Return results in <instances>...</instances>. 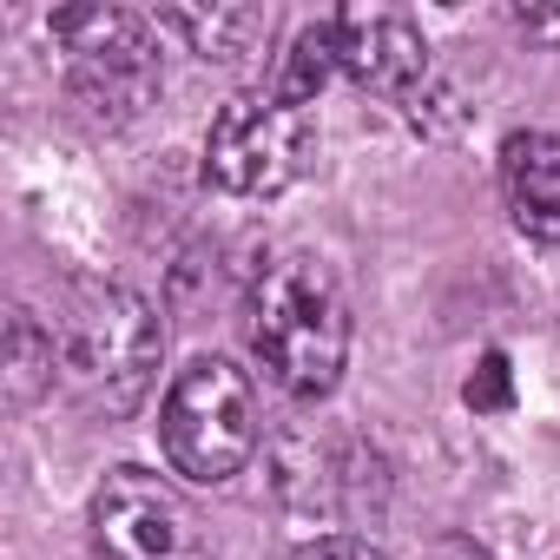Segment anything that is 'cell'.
<instances>
[{"label": "cell", "mask_w": 560, "mask_h": 560, "mask_svg": "<svg viewBox=\"0 0 560 560\" xmlns=\"http://www.w3.org/2000/svg\"><path fill=\"white\" fill-rule=\"evenodd\" d=\"M343 27V73L389 100H422L429 86V47L402 14H337Z\"/></svg>", "instance_id": "52a82bcc"}, {"label": "cell", "mask_w": 560, "mask_h": 560, "mask_svg": "<svg viewBox=\"0 0 560 560\" xmlns=\"http://www.w3.org/2000/svg\"><path fill=\"white\" fill-rule=\"evenodd\" d=\"M93 540L106 560H211L198 508L152 468H113L93 494Z\"/></svg>", "instance_id": "8992f818"}, {"label": "cell", "mask_w": 560, "mask_h": 560, "mask_svg": "<svg viewBox=\"0 0 560 560\" xmlns=\"http://www.w3.org/2000/svg\"><path fill=\"white\" fill-rule=\"evenodd\" d=\"M311 165V113L284 100H231L205 132V172L231 198H277Z\"/></svg>", "instance_id": "5b68a950"}, {"label": "cell", "mask_w": 560, "mask_h": 560, "mask_svg": "<svg viewBox=\"0 0 560 560\" xmlns=\"http://www.w3.org/2000/svg\"><path fill=\"white\" fill-rule=\"evenodd\" d=\"M343 73V27L337 21H317L291 40V54L277 60V80H270V100L284 106H311L330 80Z\"/></svg>", "instance_id": "9c48e42d"}, {"label": "cell", "mask_w": 560, "mask_h": 560, "mask_svg": "<svg viewBox=\"0 0 560 560\" xmlns=\"http://www.w3.org/2000/svg\"><path fill=\"white\" fill-rule=\"evenodd\" d=\"M501 191L514 224L534 244H560V139L553 132H514L501 145Z\"/></svg>", "instance_id": "ba28073f"}, {"label": "cell", "mask_w": 560, "mask_h": 560, "mask_svg": "<svg viewBox=\"0 0 560 560\" xmlns=\"http://www.w3.org/2000/svg\"><path fill=\"white\" fill-rule=\"evenodd\" d=\"M159 27L185 34L191 54H205V60H237L270 27V14L264 8H172V14H159Z\"/></svg>", "instance_id": "30bf717a"}, {"label": "cell", "mask_w": 560, "mask_h": 560, "mask_svg": "<svg viewBox=\"0 0 560 560\" xmlns=\"http://www.w3.org/2000/svg\"><path fill=\"white\" fill-rule=\"evenodd\" d=\"M514 27H521L527 40H547V47H560V8H514Z\"/></svg>", "instance_id": "5bb4252c"}, {"label": "cell", "mask_w": 560, "mask_h": 560, "mask_svg": "<svg viewBox=\"0 0 560 560\" xmlns=\"http://www.w3.org/2000/svg\"><path fill=\"white\" fill-rule=\"evenodd\" d=\"M60 54H67V80L73 100L93 119H132L152 93H159V40L152 21L126 14V8H67L47 21Z\"/></svg>", "instance_id": "277c9868"}, {"label": "cell", "mask_w": 560, "mask_h": 560, "mask_svg": "<svg viewBox=\"0 0 560 560\" xmlns=\"http://www.w3.org/2000/svg\"><path fill=\"white\" fill-rule=\"evenodd\" d=\"M468 409H508V357L488 350L481 370L468 376Z\"/></svg>", "instance_id": "7c38bea8"}, {"label": "cell", "mask_w": 560, "mask_h": 560, "mask_svg": "<svg viewBox=\"0 0 560 560\" xmlns=\"http://www.w3.org/2000/svg\"><path fill=\"white\" fill-rule=\"evenodd\" d=\"M291 560H389V553H383V547H370V540H357V534H324V540L298 547Z\"/></svg>", "instance_id": "4fadbf2b"}, {"label": "cell", "mask_w": 560, "mask_h": 560, "mask_svg": "<svg viewBox=\"0 0 560 560\" xmlns=\"http://www.w3.org/2000/svg\"><path fill=\"white\" fill-rule=\"evenodd\" d=\"M60 376V343L54 330H40L34 311H14L8 317V396L14 402H34L40 389H54Z\"/></svg>", "instance_id": "8fae6325"}, {"label": "cell", "mask_w": 560, "mask_h": 560, "mask_svg": "<svg viewBox=\"0 0 560 560\" xmlns=\"http://www.w3.org/2000/svg\"><path fill=\"white\" fill-rule=\"evenodd\" d=\"M159 442H165V462L198 488H224L231 475H244V462L257 455L250 376L231 357H191L165 389Z\"/></svg>", "instance_id": "3957f363"}, {"label": "cell", "mask_w": 560, "mask_h": 560, "mask_svg": "<svg viewBox=\"0 0 560 560\" xmlns=\"http://www.w3.org/2000/svg\"><path fill=\"white\" fill-rule=\"evenodd\" d=\"M54 343H60L67 396L106 422H126L159 383L165 324L126 284H73V298L54 324Z\"/></svg>", "instance_id": "7a4b0ae2"}, {"label": "cell", "mask_w": 560, "mask_h": 560, "mask_svg": "<svg viewBox=\"0 0 560 560\" xmlns=\"http://www.w3.org/2000/svg\"><path fill=\"white\" fill-rule=\"evenodd\" d=\"M250 350H257L264 376L298 402H317L337 389V376L350 363V304H343V284L324 257L284 250L257 270Z\"/></svg>", "instance_id": "6da1fadb"}]
</instances>
